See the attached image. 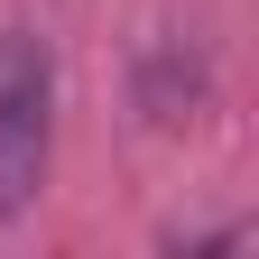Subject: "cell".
<instances>
[{"label":"cell","mask_w":259,"mask_h":259,"mask_svg":"<svg viewBox=\"0 0 259 259\" xmlns=\"http://www.w3.org/2000/svg\"><path fill=\"white\" fill-rule=\"evenodd\" d=\"M194 102H204V65H194L185 47H148V65H139V111L148 120H194Z\"/></svg>","instance_id":"2"},{"label":"cell","mask_w":259,"mask_h":259,"mask_svg":"<svg viewBox=\"0 0 259 259\" xmlns=\"http://www.w3.org/2000/svg\"><path fill=\"white\" fill-rule=\"evenodd\" d=\"M56 167V47L37 28H0V222H19Z\"/></svg>","instance_id":"1"}]
</instances>
